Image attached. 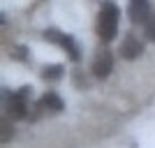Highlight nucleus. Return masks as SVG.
I'll list each match as a JSON object with an SVG mask.
<instances>
[{"label": "nucleus", "mask_w": 155, "mask_h": 148, "mask_svg": "<svg viewBox=\"0 0 155 148\" xmlns=\"http://www.w3.org/2000/svg\"><path fill=\"white\" fill-rule=\"evenodd\" d=\"M111 70H114V56H111V51L100 49V51L95 53V60H93V74L104 79V77L111 74Z\"/></svg>", "instance_id": "20e7f679"}, {"label": "nucleus", "mask_w": 155, "mask_h": 148, "mask_svg": "<svg viewBox=\"0 0 155 148\" xmlns=\"http://www.w3.org/2000/svg\"><path fill=\"white\" fill-rule=\"evenodd\" d=\"M63 74H65V67H63V65H49V67L42 70L44 81H58V79H63Z\"/></svg>", "instance_id": "6e6552de"}, {"label": "nucleus", "mask_w": 155, "mask_h": 148, "mask_svg": "<svg viewBox=\"0 0 155 148\" xmlns=\"http://www.w3.org/2000/svg\"><path fill=\"white\" fill-rule=\"evenodd\" d=\"M118 21H120V9H118L111 0H104L100 16H97V35L104 44L114 42L118 35Z\"/></svg>", "instance_id": "f257e3e1"}, {"label": "nucleus", "mask_w": 155, "mask_h": 148, "mask_svg": "<svg viewBox=\"0 0 155 148\" xmlns=\"http://www.w3.org/2000/svg\"><path fill=\"white\" fill-rule=\"evenodd\" d=\"M127 14L132 23H148L150 21V0H130Z\"/></svg>", "instance_id": "7ed1b4c3"}, {"label": "nucleus", "mask_w": 155, "mask_h": 148, "mask_svg": "<svg viewBox=\"0 0 155 148\" xmlns=\"http://www.w3.org/2000/svg\"><path fill=\"white\" fill-rule=\"evenodd\" d=\"M141 51H143V44H141V42H139L132 32H130V35H125L123 44H120V56H123V58H127V60H134L137 56H141Z\"/></svg>", "instance_id": "423d86ee"}, {"label": "nucleus", "mask_w": 155, "mask_h": 148, "mask_svg": "<svg viewBox=\"0 0 155 148\" xmlns=\"http://www.w3.org/2000/svg\"><path fill=\"white\" fill-rule=\"evenodd\" d=\"M146 37L155 42V21H148V23H146Z\"/></svg>", "instance_id": "1a4fd4ad"}, {"label": "nucleus", "mask_w": 155, "mask_h": 148, "mask_svg": "<svg viewBox=\"0 0 155 148\" xmlns=\"http://www.w3.org/2000/svg\"><path fill=\"white\" fill-rule=\"evenodd\" d=\"M37 109L39 111L49 109V111H53V113H56V111H63V100H60L56 93H46V95L37 102Z\"/></svg>", "instance_id": "0eeeda50"}, {"label": "nucleus", "mask_w": 155, "mask_h": 148, "mask_svg": "<svg viewBox=\"0 0 155 148\" xmlns=\"http://www.w3.org/2000/svg\"><path fill=\"white\" fill-rule=\"evenodd\" d=\"M28 104H26V95L23 93H12L9 95V100H7V113L12 118H26V113H28Z\"/></svg>", "instance_id": "39448f33"}, {"label": "nucleus", "mask_w": 155, "mask_h": 148, "mask_svg": "<svg viewBox=\"0 0 155 148\" xmlns=\"http://www.w3.org/2000/svg\"><path fill=\"white\" fill-rule=\"evenodd\" d=\"M44 37L49 39V42H56L58 46H63L65 53L70 56L74 63H77L79 58H81V51H79V44L74 42V37L72 35H67V32H60V30H53V28H49V30H44Z\"/></svg>", "instance_id": "f03ea898"}]
</instances>
